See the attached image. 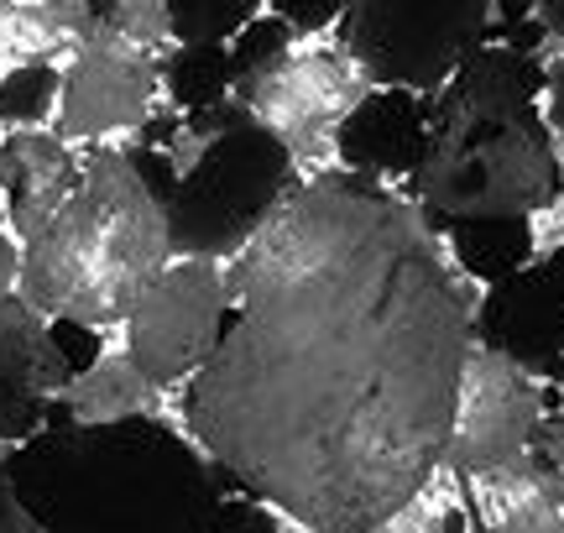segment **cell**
Wrapping results in <instances>:
<instances>
[{
  "mask_svg": "<svg viewBox=\"0 0 564 533\" xmlns=\"http://www.w3.org/2000/svg\"><path fill=\"white\" fill-rule=\"evenodd\" d=\"M257 508H262V518H267V533H329V529H319L314 518L293 513V508H278V502H267V497H257Z\"/></svg>",
  "mask_w": 564,
  "mask_h": 533,
  "instance_id": "8fae6325",
  "label": "cell"
},
{
  "mask_svg": "<svg viewBox=\"0 0 564 533\" xmlns=\"http://www.w3.org/2000/svg\"><path fill=\"white\" fill-rule=\"evenodd\" d=\"M84 178V146L63 142L53 126H6L0 137V226L26 247L53 226Z\"/></svg>",
  "mask_w": 564,
  "mask_h": 533,
  "instance_id": "52a82bcc",
  "label": "cell"
},
{
  "mask_svg": "<svg viewBox=\"0 0 564 533\" xmlns=\"http://www.w3.org/2000/svg\"><path fill=\"white\" fill-rule=\"evenodd\" d=\"M173 251V215L141 178L131 146H84L74 199L21 247L17 298L47 325H79L100 340L126 325Z\"/></svg>",
  "mask_w": 564,
  "mask_h": 533,
  "instance_id": "6da1fadb",
  "label": "cell"
},
{
  "mask_svg": "<svg viewBox=\"0 0 564 533\" xmlns=\"http://www.w3.org/2000/svg\"><path fill=\"white\" fill-rule=\"evenodd\" d=\"M0 137H6V121H0Z\"/></svg>",
  "mask_w": 564,
  "mask_h": 533,
  "instance_id": "2e32d148",
  "label": "cell"
},
{
  "mask_svg": "<svg viewBox=\"0 0 564 533\" xmlns=\"http://www.w3.org/2000/svg\"><path fill=\"white\" fill-rule=\"evenodd\" d=\"M53 409H63L79 429H105V424H126V418H152L167 434H178L188 450L204 460V445L194 424H188V403L167 398V392L147 377V371L126 356V346L116 335H105L95 361L84 371H68V382L58 388Z\"/></svg>",
  "mask_w": 564,
  "mask_h": 533,
  "instance_id": "8992f818",
  "label": "cell"
},
{
  "mask_svg": "<svg viewBox=\"0 0 564 533\" xmlns=\"http://www.w3.org/2000/svg\"><path fill=\"white\" fill-rule=\"evenodd\" d=\"M377 89L371 63L340 37V21H329L308 32L288 26L272 53L236 74L230 105L288 152L293 178H324L350 167L340 131Z\"/></svg>",
  "mask_w": 564,
  "mask_h": 533,
  "instance_id": "7a4b0ae2",
  "label": "cell"
},
{
  "mask_svg": "<svg viewBox=\"0 0 564 533\" xmlns=\"http://www.w3.org/2000/svg\"><path fill=\"white\" fill-rule=\"evenodd\" d=\"M225 319H230V298H225L220 251H173V262L152 278V287L126 314V325L110 335L167 398L188 403V388L199 382V371L220 346Z\"/></svg>",
  "mask_w": 564,
  "mask_h": 533,
  "instance_id": "277c9868",
  "label": "cell"
},
{
  "mask_svg": "<svg viewBox=\"0 0 564 533\" xmlns=\"http://www.w3.org/2000/svg\"><path fill=\"white\" fill-rule=\"evenodd\" d=\"M549 424V377L523 367L518 356L486 346L470 335L455 377V403H449V429H444L440 460L455 471H491V466H518L533 460L539 429Z\"/></svg>",
  "mask_w": 564,
  "mask_h": 533,
  "instance_id": "5b68a950",
  "label": "cell"
},
{
  "mask_svg": "<svg viewBox=\"0 0 564 533\" xmlns=\"http://www.w3.org/2000/svg\"><path fill=\"white\" fill-rule=\"evenodd\" d=\"M356 533H398V529H392L387 518H377V523H361V529H356Z\"/></svg>",
  "mask_w": 564,
  "mask_h": 533,
  "instance_id": "5bb4252c",
  "label": "cell"
},
{
  "mask_svg": "<svg viewBox=\"0 0 564 533\" xmlns=\"http://www.w3.org/2000/svg\"><path fill=\"white\" fill-rule=\"evenodd\" d=\"M126 42L147 47L152 58L162 63H178L183 37H178V21H173V0H110L100 11Z\"/></svg>",
  "mask_w": 564,
  "mask_h": 533,
  "instance_id": "9c48e42d",
  "label": "cell"
},
{
  "mask_svg": "<svg viewBox=\"0 0 564 533\" xmlns=\"http://www.w3.org/2000/svg\"><path fill=\"white\" fill-rule=\"evenodd\" d=\"M465 502L481 533H564V471L539 455L465 471Z\"/></svg>",
  "mask_w": 564,
  "mask_h": 533,
  "instance_id": "ba28073f",
  "label": "cell"
},
{
  "mask_svg": "<svg viewBox=\"0 0 564 533\" xmlns=\"http://www.w3.org/2000/svg\"><path fill=\"white\" fill-rule=\"evenodd\" d=\"M564 251V188L528 209V266H544Z\"/></svg>",
  "mask_w": 564,
  "mask_h": 533,
  "instance_id": "30bf717a",
  "label": "cell"
},
{
  "mask_svg": "<svg viewBox=\"0 0 564 533\" xmlns=\"http://www.w3.org/2000/svg\"><path fill=\"white\" fill-rule=\"evenodd\" d=\"M0 533H47L37 518L21 513V502L11 497V487H6V481H0Z\"/></svg>",
  "mask_w": 564,
  "mask_h": 533,
  "instance_id": "7c38bea8",
  "label": "cell"
},
{
  "mask_svg": "<svg viewBox=\"0 0 564 533\" xmlns=\"http://www.w3.org/2000/svg\"><path fill=\"white\" fill-rule=\"evenodd\" d=\"M11 450H17V445H0V460H6V455H11Z\"/></svg>",
  "mask_w": 564,
  "mask_h": 533,
  "instance_id": "9a60e30c",
  "label": "cell"
},
{
  "mask_svg": "<svg viewBox=\"0 0 564 533\" xmlns=\"http://www.w3.org/2000/svg\"><path fill=\"white\" fill-rule=\"evenodd\" d=\"M17 272H21V247H17V236L0 226V298L17 293Z\"/></svg>",
  "mask_w": 564,
  "mask_h": 533,
  "instance_id": "4fadbf2b",
  "label": "cell"
},
{
  "mask_svg": "<svg viewBox=\"0 0 564 533\" xmlns=\"http://www.w3.org/2000/svg\"><path fill=\"white\" fill-rule=\"evenodd\" d=\"M158 116H178L173 63L126 42L100 17L95 32L63 58L47 126L74 146H131Z\"/></svg>",
  "mask_w": 564,
  "mask_h": 533,
  "instance_id": "3957f363",
  "label": "cell"
}]
</instances>
